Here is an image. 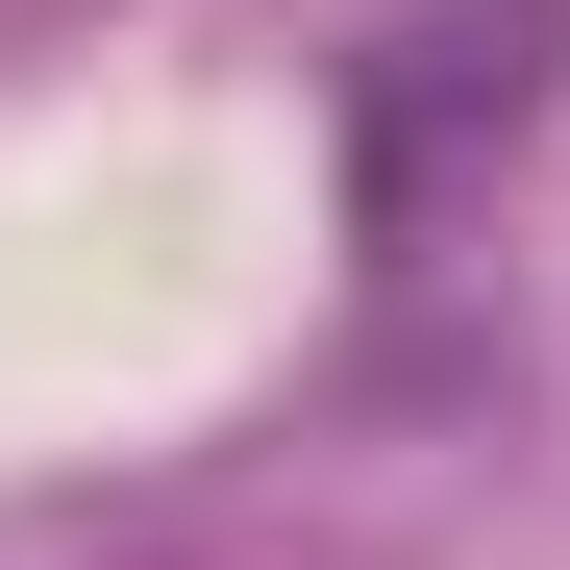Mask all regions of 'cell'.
<instances>
[{
    "instance_id": "1",
    "label": "cell",
    "mask_w": 570,
    "mask_h": 570,
    "mask_svg": "<svg viewBox=\"0 0 570 570\" xmlns=\"http://www.w3.org/2000/svg\"><path fill=\"white\" fill-rule=\"evenodd\" d=\"M546 100H570V0H422V26H372L347 50V248L422 273L446 199H497L546 149Z\"/></svg>"
}]
</instances>
